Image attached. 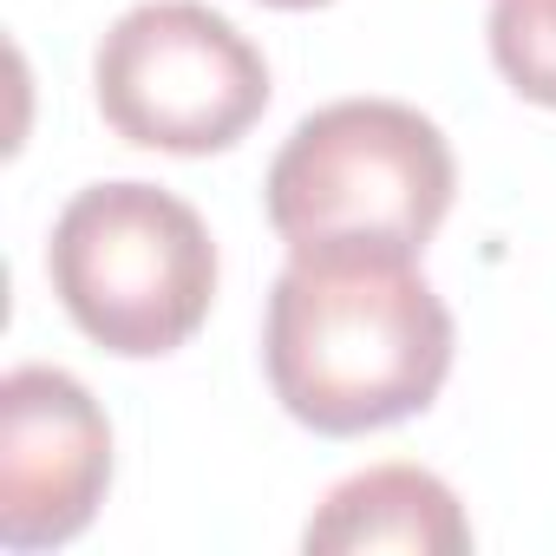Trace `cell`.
I'll list each match as a JSON object with an SVG mask.
<instances>
[{
  "mask_svg": "<svg viewBox=\"0 0 556 556\" xmlns=\"http://www.w3.org/2000/svg\"><path fill=\"white\" fill-rule=\"evenodd\" d=\"M452 308L387 249H289L268 289L262 367L302 426L328 439L426 413L452 374Z\"/></svg>",
  "mask_w": 556,
  "mask_h": 556,
  "instance_id": "6da1fadb",
  "label": "cell"
},
{
  "mask_svg": "<svg viewBox=\"0 0 556 556\" xmlns=\"http://www.w3.org/2000/svg\"><path fill=\"white\" fill-rule=\"evenodd\" d=\"M112 484V426L99 400L60 367H14L0 380V543H73Z\"/></svg>",
  "mask_w": 556,
  "mask_h": 556,
  "instance_id": "5b68a950",
  "label": "cell"
},
{
  "mask_svg": "<svg viewBox=\"0 0 556 556\" xmlns=\"http://www.w3.org/2000/svg\"><path fill=\"white\" fill-rule=\"evenodd\" d=\"M458 164L445 131L400 99H334L275 151L262 203L289 249L419 255L445 223Z\"/></svg>",
  "mask_w": 556,
  "mask_h": 556,
  "instance_id": "7a4b0ae2",
  "label": "cell"
},
{
  "mask_svg": "<svg viewBox=\"0 0 556 556\" xmlns=\"http://www.w3.org/2000/svg\"><path fill=\"white\" fill-rule=\"evenodd\" d=\"M47 275L79 334L151 361L184 348L216 302V242L203 216L138 177L86 184L47 242Z\"/></svg>",
  "mask_w": 556,
  "mask_h": 556,
  "instance_id": "3957f363",
  "label": "cell"
},
{
  "mask_svg": "<svg viewBox=\"0 0 556 556\" xmlns=\"http://www.w3.org/2000/svg\"><path fill=\"white\" fill-rule=\"evenodd\" d=\"M99 112L144 151H229L268 105V60L203 0H138L92 60Z\"/></svg>",
  "mask_w": 556,
  "mask_h": 556,
  "instance_id": "277c9868",
  "label": "cell"
},
{
  "mask_svg": "<svg viewBox=\"0 0 556 556\" xmlns=\"http://www.w3.org/2000/svg\"><path fill=\"white\" fill-rule=\"evenodd\" d=\"M302 543L315 556H354V549H413V556H465L471 523L458 510V491L426 465H374L328 491V504L308 517Z\"/></svg>",
  "mask_w": 556,
  "mask_h": 556,
  "instance_id": "8992f818",
  "label": "cell"
},
{
  "mask_svg": "<svg viewBox=\"0 0 556 556\" xmlns=\"http://www.w3.org/2000/svg\"><path fill=\"white\" fill-rule=\"evenodd\" d=\"M491 60L523 99L556 105V0H491Z\"/></svg>",
  "mask_w": 556,
  "mask_h": 556,
  "instance_id": "52a82bcc",
  "label": "cell"
},
{
  "mask_svg": "<svg viewBox=\"0 0 556 556\" xmlns=\"http://www.w3.org/2000/svg\"><path fill=\"white\" fill-rule=\"evenodd\" d=\"M262 8H328V0H262Z\"/></svg>",
  "mask_w": 556,
  "mask_h": 556,
  "instance_id": "ba28073f",
  "label": "cell"
}]
</instances>
